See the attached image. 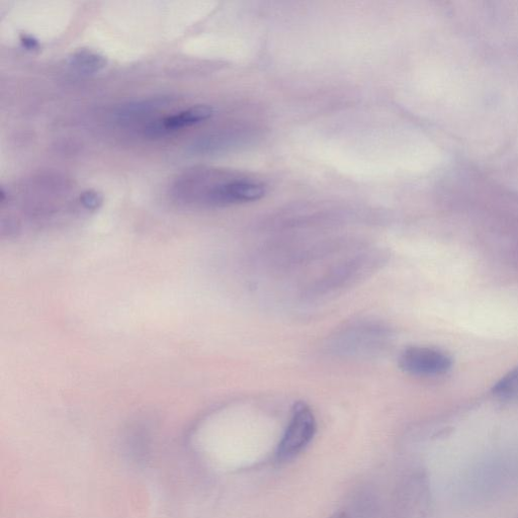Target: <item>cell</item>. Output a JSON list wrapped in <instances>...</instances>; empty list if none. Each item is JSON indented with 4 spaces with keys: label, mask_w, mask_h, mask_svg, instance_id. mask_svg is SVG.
I'll list each match as a JSON object with an SVG mask.
<instances>
[{
    "label": "cell",
    "mask_w": 518,
    "mask_h": 518,
    "mask_svg": "<svg viewBox=\"0 0 518 518\" xmlns=\"http://www.w3.org/2000/svg\"><path fill=\"white\" fill-rule=\"evenodd\" d=\"M266 193L262 183L239 179L215 186L208 193V201L215 205L250 203L261 200Z\"/></svg>",
    "instance_id": "277c9868"
},
{
    "label": "cell",
    "mask_w": 518,
    "mask_h": 518,
    "mask_svg": "<svg viewBox=\"0 0 518 518\" xmlns=\"http://www.w3.org/2000/svg\"><path fill=\"white\" fill-rule=\"evenodd\" d=\"M387 338L384 327L363 324L341 332L333 342V347L342 355L371 354L381 349Z\"/></svg>",
    "instance_id": "7a4b0ae2"
},
{
    "label": "cell",
    "mask_w": 518,
    "mask_h": 518,
    "mask_svg": "<svg viewBox=\"0 0 518 518\" xmlns=\"http://www.w3.org/2000/svg\"><path fill=\"white\" fill-rule=\"evenodd\" d=\"M70 63L76 69L85 73H95L104 68L107 64L106 59L92 51L82 50L75 53L70 58Z\"/></svg>",
    "instance_id": "52a82bcc"
},
{
    "label": "cell",
    "mask_w": 518,
    "mask_h": 518,
    "mask_svg": "<svg viewBox=\"0 0 518 518\" xmlns=\"http://www.w3.org/2000/svg\"><path fill=\"white\" fill-rule=\"evenodd\" d=\"M80 201L85 208L96 210L101 206L103 199L98 193L88 191L81 195Z\"/></svg>",
    "instance_id": "ba28073f"
},
{
    "label": "cell",
    "mask_w": 518,
    "mask_h": 518,
    "mask_svg": "<svg viewBox=\"0 0 518 518\" xmlns=\"http://www.w3.org/2000/svg\"><path fill=\"white\" fill-rule=\"evenodd\" d=\"M317 430L316 418L304 402L294 405L292 415L283 438L278 445L275 461L278 465L296 459L313 441Z\"/></svg>",
    "instance_id": "6da1fadb"
},
{
    "label": "cell",
    "mask_w": 518,
    "mask_h": 518,
    "mask_svg": "<svg viewBox=\"0 0 518 518\" xmlns=\"http://www.w3.org/2000/svg\"><path fill=\"white\" fill-rule=\"evenodd\" d=\"M214 111L209 106H196L178 115L167 117L148 125L149 136H160L166 133L190 127L210 119Z\"/></svg>",
    "instance_id": "5b68a950"
},
{
    "label": "cell",
    "mask_w": 518,
    "mask_h": 518,
    "mask_svg": "<svg viewBox=\"0 0 518 518\" xmlns=\"http://www.w3.org/2000/svg\"><path fill=\"white\" fill-rule=\"evenodd\" d=\"M21 41H22L23 46L27 50L35 51V50H38L40 47L38 41L35 38H33L32 36H23Z\"/></svg>",
    "instance_id": "9c48e42d"
},
{
    "label": "cell",
    "mask_w": 518,
    "mask_h": 518,
    "mask_svg": "<svg viewBox=\"0 0 518 518\" xmlns=\"http://www.w3.org/2000/svg\"><path fill=\"white\" fill-rule=\"evenodd\" d=\"M492 394L500 401H518V367L503 376L492 388Z\"/></svg>",
    "instance_id": "8992f818"
},
{
    "label": "cell",
    "mask_w": 518,
    "mask_h": 518,
    "mask_svg": "<svg viewBox=\"0 0 518 518\" xmlns=\"http://www.w3.org/2000/svg\"><path fill=\"white\" fill-rule=\"evenodd\" d=\"M400 368L417 377H436L447 374L453 361L446 353L425 347L406 349L399 360Z\"/></svg>",
    "instance_id": "3957f363"
},
{
    "label": "cell",
    "mask_w": 518,
    "mask_h": 518,
    "mask_svg": "<svg viewBox=\"0 0 518 518\" xmlns=\"http://www.w3.org/2000/svg\"><path fill=\"white\" fill-rule=\"evenodd\" d=\"M329 518H351V516L348 512L340 510L332 514Z\"/></svg>",
    "instance_id": "30bf717a"
}]
</instances>
